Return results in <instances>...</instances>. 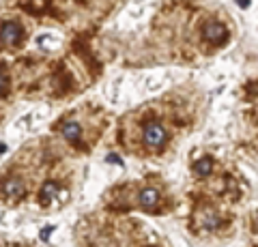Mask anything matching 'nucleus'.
<instances>
[{"label": "nucleus", "mask_w": 258, "mask_h": 247, "mask_svg": "<svg viewBox=\"0 0 258 247\" xmlns=\"http://www.w3.org/2000/svg\"><path fill=\"white\" fill-rule=\"evenodd\" d=\"M138 202L142 209H153V206L159 202V191L155 187H144L138 196Z\"/></svg>", "instance_id": "obj_5"}, {"label": "nucleus", "mask_w": 258, "mask_h": 247, "mask_svg": "<svg viewBox=\"0 0 258 247\" xmlns=\"http://www.w3.org/2000/svg\"><path fill=\"white\" fill-rule=\"evenodd\" d=\"M217 224H220V219H217V215H209L207 221H205V226H207V228H215Z\"/></svg>", "instance_id": "obj_9"}, {"label": "nucleus", "mask_w": 258, "mask_h": 247, "mask_svg": "<svg viewBox=\"0 0 258 247\" xmlns=\"http://www.w3.org/2000/svg\"><path fill=\"white\" fill-rule=\"evenodd\" d=\"M256 217H258V213H256Z\"/></svg>", "instance_id": "obj_12"}, {"label": "nucleus", "mask_w": 258, "mask_h": 247, "mask_svg": "<svg viewBox=\"0 0 258 247\" xmlns=\"http://www.w3.org/2000/svg\"><path fill=\"white\" fill-rule=\"evenodd\" d=\"M7 93V75H5V71L0 69V95H5Z\"/></svg>", "instance_id": "obj_10"}, {"label": "nucleus", "mask_w": 258, "mask_h": 247, "mask_svg": "<svg viewBox=\"0 0 258 247\" xmlns=\"http://www.w3.org/2000/svg\"><path fill=\"white\" fill-rule=\"evenodd\" d=\"M203 35L209 43H213V45H220L226 41V37H228V30H226L220 22H209L205 30H203Z\"/></svg>", "instance_id": "obj_4"}, {"label": "nucleus", "mask_w": 258, "mask_h": 247, "mask_svg": "<svg viewBox=\"0 0 258 247\" xmlns=\"http://www.w3.org/2000/svg\"><path fill=\"white\" fill-rule=\"evenodd\" d=\"M56 194H58V185H56V183H45V187L41 189V202L50 204Z\"/></svg>", "instance_id": "obj_8"}, {"label": "nucleus", "mask_w": 258, "mask_h": 247, "mask_svg": "<svg viewBox=\"0 0 258 247\" xmlns=\"http://www.w3.org/2000/svg\"><path fill=\"white\" fill-rule=\"evenodd\" d=\"M22 41V26L18 22H5L0 26V43L7 47H13Z\"/></svg>", "instance_id": "obj_2"}, {"label": "nucleus", "mask_w": 258, "mask_h": 247, "mask_svg": "<svg viewBox=\"0 0 258 247\" xmlns=\"http://www.w3.org/2000/svg\"><path fill=\"white\" fill-rule=\"evenodd\" d=\"M142 138H144V144H147L149 148H161L166 144V140H168V133L159 123L151 121V123L144 125Z\"/></svg>", "instance_id": "obj_1"}, {"label": "nucleus", "mask_w": 258, "mask_h": 247, "mask_svg": "<svg viewBox=\"0 0 258 247\" xmlns=\"http://www.w3.org/2000/svg\"><path fill=\"white\" fill-rule=\"evenodd\" d=\"M237 5H239V7H243V9H245V7H249V0H237Z\"/></svg>", "instance_id": "obj_11"}, {"label": "nucleus", "mask_w": 258, "mask_h": 247, "mask_svg": "<svg viewBox=\"0 0 258 247\" xmlns=\"http://www.w3.org/2000/svg\"><path fill=\"white\" fill-rule=\"evenodd\" d=\"M60 133L64 135V140L78 142L80 135H82V127H80V123H76V121H64L60 127Z\"/></svg>", "instance_id": "obj_6"}, {"label": "nucleus", "mask_w": 258, "mask_h": 247, "mask_svg": "<svg viewBox=\"0 0 258 247\" xmlns=\"http://www.w3.org/2000/svg\"><path fill=\"white\" fill-rule=\"evenodd\" d=\"M211 170H213V161L209 157H203L200 161L194 163V172H196L198 177H207V174H211Z\"/></svg>", "instance_id": "obj_7"}, {"label": "nucleus", "mask_w": 258, "mask_h": 247, "mask_svg": "<svg viewBox=\"0 0 258 247\" xmlns=\"http://www.w3.org/2000/svg\"><path fill=\"white\" fill-rule=\"evenodd\" d=\"M0 191L9 198V200H20V198L26 194V187H24V183L15 177H9L3 181V185H0Z\"/></svg>", "instance_id": "obj_3"}]
</instances>
